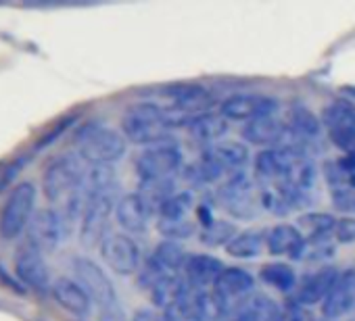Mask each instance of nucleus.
Masks as SVG:
<instances>
[{"label": "nucleus", "mask_w": 355, "mask_h": 321, "mask_svg": "<svg viewBox=\"0 0 355 321\" xmlns=\"http://www.w3.org/2000/svg\"><path fill=\"white\" fill-rule=\"evenodd\" d=\"M88 174L78 154H61L46 167L42 176L44 196L51 203H63V213L69 221L82 217L86 207Z\"/></svg>", "instance_id": "f257e3e1"}, {"label": "nucleus", "mask_w": 355, "mask_h": 321, "mask_svg": "<svg viewBox=\"0 0 355 321\" xmlns=\"http://www.w3.org/2000/svg\"><path fill=\"white\" fill-rule=\"evenodd\" d=\"M173 127L175 125L171 115L163 111L157 102H136L121 117L123 136L130 142L142 146L163 144Z\"/></svg>", "instance_id": "f03ea898"}, {"label": "nucleus", "mask_w": 355, "mask_h": 321, "mask_svg": "<svg viewBox=\"0 0 355 321\" xmlns=\"http://www.w3.org/2000/svg\"><path fill=\"white\" fill-rule=\"evenodd\" d=\"M73 144L78 156L94 167H109L125 154V138L109 125L90 121L76 129Z\"/></svg>", "instance_id": "7ed1b4c3"}, {"label": "nucleus", "mask_w": 355, "mask_h": 321, "mask_svg": "<svg viewBox=\"0 0 355 321\" xmlns=\"http://www.w3.org/2000/svg\"><path fill=\"white\" fill-rule=\"evenodd\" d=\"M36 186L32 182H19L9 192L3 209H0V238L17 240L34 219Z\"/></svg>", "instance_id": "20e7f679"}, {"label": "nucleus", "mask_w": 355, "mask_h": 321, "mask_svg": "<svg viewBox=\"0 0 355 321\" xmlns=\"http://www.w3.org/2000/svg\"><path fill=\"white\" fill-rule=\"evenodd\" d=\"M73 273H76V279L90 294L92 302H96L101 306V311L105 313V319L117 317V313H119L117 292H115L109 275L103 271V267H98L94 261L86 259V257H76L73 259Z\"/></svg>", "instance_id": "39448f33"}, {"label": "nucleus", "mask_w": 355, "mask_h": 321, "mask_svg": "<svg viewBox=\"0 0 355 321\" xmlns=\"http://www.w3.org/2000/svg\"><path fill=\"white\" fill-rule=\"evenodd\" d=\"M182 165V152L175 144H157L146 148L136 158V174L140 184L167 182Z\"/></svg>", "instance_id": "423d86ee"}, {"label": "nucleus", "mask_w": 355, "mask_h": 321, "mask_svg": "<svg viewBox=\"0 0 355 321\" xmlns=\"http://www.w3.org/2000/svg\"><path fill=\"white\" fill-rule=\"evenodd\" d=\"M69 232V219L61 209H44L34 215L30 223V242H34L42 253L55 250Z\"/></svg>", "instance_id": "0eeeda50"}, {"label": "nucleus", "mask_w": 355, "mask_h": 321, "mask_svg": "<svg viewBox=\"0 0 355 321\" xmlns=\"http://www.w3.org/2000/svg\"><path fill=\"white\" fill-rule=\"evenodd\" d=\"M103 261L119 275H132L140 269V248L128 234H109L101 242Z\"/></svg>", "instance_id": "6e6552de"}, {"label": "nucleus", "mask_w": 355, "mask_h": 321, "mask_svg": "<svg viewBox=\"0 0 355 321\" xmlns=\"http://www.w3.org/2000/svg\"><path fill=\"white\" fill-rule=\"evenodd\" d=\"M15 273L26 288H32L36 292H49L53 288L44 255L30 240L15 255Z\"/></svg>", "instance_id": "1a4fd4ad"}, {"label": "nucleus", "mask_w": 355, "mask_h": 321, "mask_svg": "<svg viewBox=\"0 0 355 321\" xmlns=\"http://www.w3.org/2000/svg\"><path fill=\"white\" fill-rule=\"evenodd\" d=\"M255 288V277L241 267H226L214 284V298L220 311H226L232 300H245Z\"/></svg>", "instance_id": "9d476101"}, {"label": "nucleus", "mask_w": 355, "mask_h": 321, "mask_svg": "<svg viewBox=\"0 0 355 321\" xmlns=\"http://www.w3.org/2000/svg\"><path fill=\"white\" fill-rule=\"evenodd\" d=\"M276 109H278V102L261 94H232L220 107L226 119L247 121V123L266 115H276Z\"/></svg>", "instance_id": "9b49d317"}, {"label": "nucleus", "mask_w": 355, "mask_h": 321, "mask_svg": "<svg viewBox=\"0 0 355 321\" xmlns=\"http://www.w3.org/2000/svg\"><path fill=\"white\" fill-rule=\"evenodd\" d=\"M209 311V300L205 290L189 286L173 302L163 309L165 321H205Z\"/></svg>", "instance_id": "f8f14e48"}, {"label": "nucleus", "mask_w": 355, "mask_h": 321, "mask_svg": "<svg viewBox=\"0 0 355 321\" xmlns=\"http://www.w3.org/2000/svg\"><path fill=\"white\" fill-rule=\"evenodd\" d=\"M355 306V269L338 271L334 286L322 302V315L328 319H338Z\"/></svg>", "instance_id": "ddd939ff"}, {"label": "nucleus", "mask_w": 355, "mask_h": 321, "mask_svg": "<svg viewBox=\"0 0 355 321\" xmlns=\"http://www.w3.org/2000/svg\"><path fill=\"white\" fill-rule=\"evenodd\" d=\"M150 207L148 203L142 199L140 192H132V194H123L119 201H117V207H115V219L117 223L130 232V234H142L146 232L148 228V221H150Z\"/></svg>", "instance_id": "4468645a"}, {"label": "nucleus", "mask_w": 355, "mask_h": 321, "mask_svg": "<svg viewBox=\"0 0 355 321\" xmlns=\"http://www.w3.org/2000/svg\"><path fill=\"white\" fill-rule=\"evenodd\" d=\"M53 298L57 300L59 306H63L67 313L76 315V317H88L92 311V298L90 294L84 290V286L78 279H69V277H59L53 288Z\"/></svg>", "instance_id": "2eb2a0df"}, {"label": "nucleus", "mask_w": 355, "mask_h": 321, "mask_svg": "<svg viewBox=\"0 0 355 321\" xmlns=\"http://www.w3.org/2000/svg\"><path fill=\"white\" fill-rule=\"evenodd\" d=\"M286 131L288 127L282 119H278L276 115H266L249 121L243 127V138L255 146H278L286 138Z\"/></svg>", "instance_id": "dca6fc26"}, {"label": "nucleus", "mask_w": 355, "mask_h": 321, "mask_svg": "<svg viewBox=\"0 0 355 321\" xmlns=\"http://www.w3.org/2000/svg\"><path fill=\"white\" fill-rule=\"evenodd\" d=\"M338 277V271L336 267L332 265H324V267H318L313 273H309L301 286H299V292H297V302L303 306V304H315V302H324V298L328 296L330 288L334 286Z\"/></svg>", "instance_id": "f3484780"}, {"label": "nucleus", "mask_w": 355, "mask_h": 321, "mask_svg": "<svg viewBox=\"0 0 355 321\" xmlns=\"http://www.w3.org/2000/svg\"><path fill=\"white\" fill-rule=\"evenodd\" d=\"M266 246L272 255H288L293 259H303L305 238L297 226L278 223L270 230V234L266 238Z\"/></svg>", "instance_id": "a211bd4d"}, {"label": "nucleus", "mask_w": 355, "mask_h": 321, "mask_svg": "<svg viewBox=\"0 0 355 321\" xmlns=\"http://www.w3.org/2000/svg\"><path fill=\"white\" fill-rule=\"evenodd\" d=\"M226 265L211 255H191L187 257V263H184L189 286H195L201 290H205L209 284H216V279L220 277Z\"/></svg>", "instance_id": "6ab92c4d"}, {"label": "nucleus", "mask_w": 355, "mask_h": 321, "mask_svg": "<svg viewBox=\"0 0 355 321\" xmlns=\"http://www.w3.org/2000/svg\"><path fill=\"white\" fill-rule=\"evenodd\" d=\"M253 186L245 176L232 178L224 188H222V201L226 209L243 219H251L255 209H253Z\"/></svg>", "instance_id": "aec40b11"}, {"label": "nucleus", "mask_w": 355, "mask_h": 321, "mask_svg": "<svg viewBox=\"0 0 355 321\" xmlns=\"http://www.w3.org/2000/svg\"><path fill=\"white\" fill-rule=\"evenodd\" d=\"M280 309L272 298L263 294H253L239 304L236 321H276Z\"/></svg>", "instance_id": "412c9836"}, {"label": "nucleus", "mask_w": 355, "mask_h": 321, "mask_svg": "<svg viewBox=\"0 0 355 321\" xmlns=\"http://www.w3.org/2000/svg\"><path fill=\"white\" fill-rule=\"evenodd\" d=\"M288 134L291 136H297V138H313L320 134L322 129V119L311 113L307 107H301V104H295L288 113Z\"/></svg>", "instance_id": "4be33fe9"}, {"label": "nucleus", "mask_w": 355, "mask_h": 321, "mask_svg": "<svg viewBox=\"0 0 355 321\" xmlns=\"http://www.w3.org/2000/svg\"><path fill=\"white\" fill-rule=\"evenodd\" d=\"M322 123H326L330 131L355 127V104L349 100H332L322 111Z\"/></svg>", "instance_id": "5701e85b"}, {"label": "nucleus", "mask_w": 355, "mask_h": 321, "mask_svg": "<svg viewBox=\"0 0 355 321\" xmlns=\"http://www.w3.org/2000/svg\"><path fill=\"white\" fill-rule=\"evenodd\" d=\"M184 288H187V284L180 277H178L175 273H165V275H161L159 279L153 282L150 296H153L157 306L165 309L169 302H173L178 296L184 292Z\"/></svg>", "instance_id": "b1692460"}, {"label": "nucleus", "mask_w": 355, "mask_h": 321, "mask_svg": "<svg viewBox=\"0 0 355 321\" xmlns=\"http://www.w3.org/2000/svg\"><path fill=\"white\" fill-rule=\"evenodd\" d=\"M259 277L263 279V284L272 286L274 290L280 292H288L295 288L297 284V275L293 271V267H288L286 263H268L261 267Z\"/></svg>", "instance_id": "393cba45"}, {"label": "nucleus", "mask_w": 355, "mask_h": 321, "mask_svg": "<svg viewBox=\"0 0 355 321\" xmlns=\"http://www.w3.org/2000/svg\"><path fill=\"white\" fill-rule=\"evenodd\" d=\"M228 255L236 257V259H255L261 248H263V234L261 232H243L239 236H234V240L226 246Z\"/></svg>", "instance_id": "a878e982"}, {"label": "nucleus", "mask_w": 355, "mask_h": 321, "mask_svg": "<svg viewBox=\"0 0 355 321\" xmlns=\"http://www.w3.org/2000/svg\"><path fill=\"white\" fill-rule=\"evenodd\" d=\"M209 154L218 160L224 169L243 167L247 163V158H249L247 148L243 144H239V142H220L209 150Z\"/></svg>", "instance_id": "bb28decb"}, {"label": "nucleus", "mask_w": 355, "mask_h": 321, "mask_svg": "<svg viewBox=\"0 0 355 321\" xmlns=\"http://www.w3.org/2000/svg\"><path fill=\"white\" fill-rule=\"evenodd\" d=\"M334 226H336V219L328 213H305L299 217V232L307 234L309 240L326 238L328 234H332Z\"/></svg>", "instance_id": "cd10ccee"}, {"label": "nucleus", "mask_w": 355, "mask_h": 321, "mask_svg": "<svg viewBox=\"0 0 355 321\" xmlns=\"http://www.w3.org/2000/svg\"><path fill=\"white\" fill-rule=\"evenodd\" d=\"M187 127L193 131V136H195V138L205 140V142L216 140V138H220V136L226 131V123H224V119L214 117V115H207V113H201V115L193 117V119L187 123Z\"/></svg>", "instance_id": "c85d7f7f"}, {"label": "nucleus", "mask_w": 355, "mask_h": 321, "mask_svg": "<svg viewBox=\"0 0 355 321\" xmlns=\"http://www.w3.org/2000/svg\"><path fill=\"white\" fill-rule=\"evenodd\" d=\"M193 207L191 192H178L169 196L159 209V221H184Z\"/></svg>", "instance_id": "c756f323"}, {"label": "nucleus", "mask_w": 355, "mask_h": 321, "mask_svg": "<svg viewBox=\"0 0 355 321\" xmlns=\"http://www.w3.org/2000/svg\"><path fill=\"white\" fill-rule=\"evenodd\" d=\"M236 236V230L228 221H214L209 228H203L201 232V242L207 246H220V244H230Z\"/></svg>", "instance_id": "7c9ffc66"}, {"label": "nucleus", "mask_w": 355, "mask_h": 321, "mask_svg": "<svg viewBox=\"0 0 355 321\" xmlns=\"http://www.w3.org/2000/svg\"><path fill=\"white\" fill-rule=\"evenodd\" d=\"M330 140L345 152V156H355V127L330 131Z\"/></svg>", "instance_id": "2f4dec72"}, {"label": "nucleus", "mask_w": 355, "mask_h": 321, "mask_svg": "<svg viewBox=\"0 0 355 321\" xmlns=\"http://www.w3.org/2000/svg\"><path fill=\"white\" fill-rule=\"evenodd\" d=\"M159 230L161 234L169 236V238H189L195 232V226L191 221H159Z\"/></svg>", "instance_id": "473e14b6"}, {"label": "nucleus", "mask_w": 355, "mask_h": 321, "mask_svg": "<svg viewBox=\"0 0 355 321\" xmlns=\"http://www.w3.org/2000/svg\"><path fill=\"white\" fill-rule=\"evenodd\" d=\"M332 236L340 244H351L355 242V217H343L336 219V226L332 230Z\"/></svg>", "instance_id": "72a5a7b5"}, {"label": "nucleus", "mask_w": 355, "mask_h": 321, "mask_svg": "<svg viewBox=\"0 0 355 321\" xmlns=\"http://www.w3.org/2000/svg\"><path fill=\"white\" fill-rule=\"evenodd\" d=\"M276 321H311V319H309L307 311L299 302H293L284 311H280V315H278Z\"/></svg>", "instance_id": "f704fd0d"}, {"label": "nucleus", "mask_w": 355, "mask_h": 321, "mask_svg": "<svg viewBox=\"0 0 355 321\" xmlns=\"http://www.w3.org/2000/svg\"><path fill=\"white\" fill-rule=\"evenodd\" d=\"M19 169H21V160H15V163H11V165L0 163V192L9 188V184L19 174Z\"/></svg>", "instance_id": "c9c22d12"}, {"label": "nucleus", "mask_w": 355, "mask_h": 321, "mask_svg": "<svg viewBox=\"0 0 355 321\" xmlns=\"http://www.w3.org/2000/svg\"><path fill=\"white\" fill-rule=\"evenodd\" d=\"M132 321H165V317L159 315V313H155V311H150V309H142V311H138L134 315Z\"/></svg>", "instance_id": "e433bc0d"}]
</instances>
